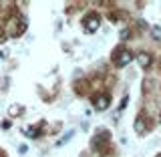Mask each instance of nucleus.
Here are the masks:
<instances>
[{
	"mask_svg": "<svg viewBox=\"0 0 161 157\" xmlns=\"http://www.w3.org/2000/svg\"><path fill=\"white\" fill-rule=\"evenodd\" d=\"M101 26V16L97 12H89L87 16L83 18V28L87 30V32H95Z\"/></svg>",
	"mask_w": 161,
	"mask_h": 157,
	"instance_id": "obj_1",
	"label": "nucleus"
},
{
	"mask_svg": "<svg viewBox=\"0 0 161 157\" xmlns=\"http://www.w3.org/2000/svg\"><path fill=\"white\" fill-rule=\"evenodd\" d=\"M131 53L129 50H125V48H117L113 53V63L117 64V67H125V64H129L131 63Z\"/></svg>",
	"mask_w": 161,
	"mask_h": 157,
	"instance_id": "obj_2",
	"label": "nucleus"
},
{
	"mask_svg": "<svg viewBox=\"0 0 161 157\" xmlns=\"http://www.w3.org/2000/svg\"><path fill=\"white\" fill-rule=\"evenodd\" d=\"M109 101L111 97L107 93H103V95H99V97H95V109H99V111H105L109 107Z\"/></svg>",
	"mask_w": 161,
	"mask_h": 157,
	"instance_id": "obj_3",
	"label": "nucleus"
},
{
	"mask_svg": "<svg viewBox=\"0 0 161 157\" xmlns=\"http://www.w3.org/2000/svg\"><path fill=\"white\" fill-rule=\"evenodd\" d=\"M133 127H135V133H137V135H145V133H147V127H145V117H143V115H139V117L135 119V125H133Z\"/></svg>",
	"mask_w": 161,
	"mask_h": 157,
	"instance_id": "obj_4",
	"label": "nucleus"
},
{
	"mask_svg": "<svg viewBox=\"0 0 161 157\" xmlns=\"http://www.w3.org/2000/svg\"><path fill=\"white\" fill-rule=\"evenodd\" d=\"M137 60H139V64H141L143 69H147L149 63H151V57H149L147 53H139V54H137Z\"/></svg>",
	"mask_w": 161,
	"mask_h": 157,
	"instance_id": "obj_5",
	"label": "nucleus"
},
{
	"mask_svg": "<svg viewBox=\"0 0 161 157\" xmlns=\"http://www.w3.org/2000/svg\"><path fill=\"white\" fill-rule=\"evenodd\" d=\"M24 131H26V135L28 137H38V129H34V127H24Z\"/></svg>",
	"mask_w": 161,
	"mask_h": 157,
	"instance_id": "obj_6",
	"label": "nucleus"
},
{
	"mask_svg": "<svg viewBox=\"0 0 161 157\" xmlns=\"http://www.w3.org/2000/svg\"><path fill=\"white\" fill-rule=\"evenodd\" d=\"M151 34H153L155 40H161V28L159 26H153V28H151Z\"/></svg>",
	"mask_w": 161,
	"mask_h": 157,
	"instance_id": "obj_7",
	"label": "nucleus"
},
{
	"mask_svg": "<svg viewBox=\"0 0 161 157\" xmlns=\"http://www.w3.org/2000/svg\"><path fill=\"white\" fill-rule=\"evenodd\" d=\"M20 111H22V109H20L18 105H12V107H10V115H18Z\"/></svg>",
	"mask_w": 161,
	"mask_h": 157,
	"instance_id": "obj_8",
	"label": "nucleus"
},
{
	"mask_svg": "<svg viewBox=\"0 0 161 157\" xmlns=\"http://www.w3.org/2000/svg\"><path fill=\"white\" fill-rule=\"evenodd\" d=\"M18 151H20V153L24 155V153H26V151H28V147H26V145H20V147H18Z\"/></svg>",
	"mask_w": 161,
	"mask_h": 157,
	"instance_id": "obj_9",
	"label": "nucleus"
}]
</instances>
